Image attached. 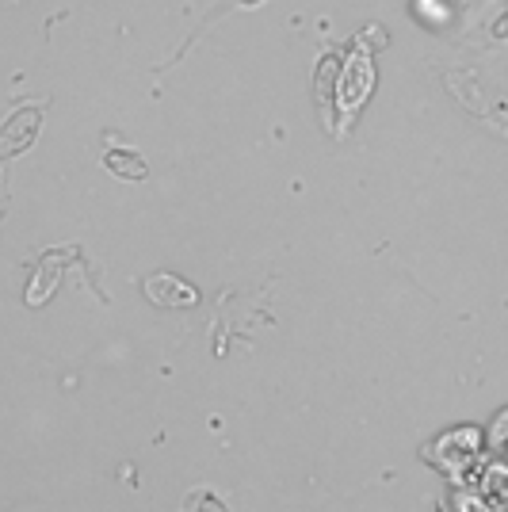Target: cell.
I'll return each instance as SVG.
<instances>
[{
    "instance_id": "cell-2",
    "label": "cell",
    "mask_w": 508,
    "mask_h": 512,
    "mask_svg": "<svg viewBox=\"0 0 508 512\" xmlns=\"http://www.w3.org/2000/svg\"><path fill=\"white\" fill-rule=\"evenodd\" d=\"M107 169L115 176H130V180H142L146 176V165L138 153H107Z\"/></svg>"
},
{
    "instance_id": "cell-1",
    "label": "cell",
    "mask_w": 508,
    "mask_h": 512,
    "mask_svg": "<svg viewBox=\"0 0 508 512\" xmlns=\"http://www.w3.org/2000/svg\"><path fill=\"white\" fill-rule=\"evenodd\" d=\"M146 299L157 302V306H172V310H180V306H195V291H191L184 279L176 276H153L146 279Z\"/></svg>"
},
{
    "instance_id": "cell-3",
    "label": "cell",
    "mask_w": 508,
    "mask_h": 512,
    "mask_svg": "<svg viewBox=\"0 0 508 512\" xmlns=\"http://www.w3.org/2000/svg\"><path fill=\"white\" fill-rule=\"evenodd\" d=\"M184 512H230V509H226V505H222V497H214L211 490H195L188 497Z\"/></svg>"
}]
</instances>
